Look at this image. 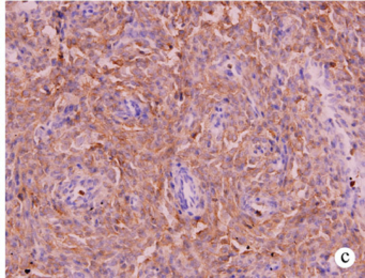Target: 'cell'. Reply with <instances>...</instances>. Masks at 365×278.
<instances>
[{
  "mask_svg": "<svg viewBox=\"0 0 365 278\" xmlns=\"http://www.w3.org/2000/svg\"><path fill=\"white\" fill-rule=\"evenodd\" d=\"M173 194L183 214L194 217L202 211V197L195 177L185 165L177 163L173 167Z\"/></svg>",
  "mask_w": 365,
  "mask_h": 278,
  "instance_id": "cell-1",
  "label": "cell"
},
{
  "mask_svg": "<svg viewBox=\"0 0 365 278\" xmlns=\"http://www.w3.org/2000/svg\"><path fill=\"white\" fill-rule=\"evenodd\" d=\"M241 207L247 215L256 220H264L277 211L279 203L268 195L252 194L242 199Z\"/></svg>",
  "mask_w": 365,
  "mask_h": 278,
  "instance_id": "cell-2",
  "label": "cell"
}]
</instances>
